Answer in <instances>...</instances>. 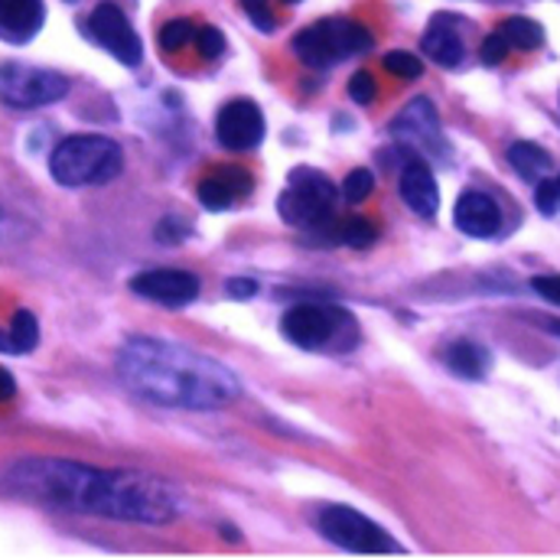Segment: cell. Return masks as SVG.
Returning <instances> with one entry per match:
<instances>
[{"instance_id":"6da1fadb","label":"cell","mask_w":560,"mask_h":560,"mask_svg":"<svg viewBox=\"0 0 560 560\" xmlns=\"http://www.w3.org/2000/svg\"><path fill=\"white\" fill-rule=\"evenodd\" d=\"M10 492L36 505L102 515L115 522L166 525L179 515V492L150 472L135 469H95L72 459L33 456L20 459L7 472Z\"/></svg>"},{"instance_id":"7a4b0ae2","label":"cell","mask_w":560,"mask_h":560,"mask_svg":"<svg viewBox=\"0 0 560 560\" xmlns=\"http://www.w3.org/2000/svg\"><path fill=\"white\" fill-rule=\"evenodd\" d=\"M118 378L140 401L179 411L229 408L242 385L232 369L179 342L138 336L118 352Z\"/></svg>"},{"instance_id":"3957f363","label":"cell","mask_w":560,"mask_h":560,"mask_svg":"<svg viewBox=\"0 0 560 560\" xmlns=\"http://www.w3.org/2000/svg\"><path fill=\"white\" fill-rule=\"evenodd\" d=\"M125 170V150L102 135H72L49 156V173L59 186H102Z\"/></svg>"},{"instance_id":"277c9868","label":"cell","mask_w":560,"mask_h":560,"mask_svg":"<svg viewBox=\"0 0 560 560\" xmlns=\"http://www.w3.org/2000/svg\"><path fill=\"white\" fill-rule=\"evenodd\" d=\"M280 332L287 342H293L303 352H346L359 342V326L352 313L329 306V303H296L293 310L283 313Z\"/></svg>"},{"instance_id":"5b68a950","label":"cell","mask_w":560,"mask_h":560,"mask_svg":"<svg viewBox=\"0 0 560 560\" xmlns=\"http://www.w3.org/2000/svg\"><path fill=\"white\" fill-rule=\"evenodd\" d=\"M375 46L369 26L342 16H326L310 23L293 36V52L310 69H332L349 56H362Z\"/></svg>"},{"instance_id":"8992f818","label":"cell","mask_w":560,"mask_h":560,"mask_svg":"<svg viewBox=\"0 0 560 560\" xmlns=\"http://www.w3.org/2000/svg\"><path fill=\"white\" fill-rule=\"evenodd\" d=\"M316 532L352 555H369V558H392V555H405L401 545L372 518H365L362 512L349 509V505H319L316 512Z\"/></svg>"},{"instance_id":"52a82bcc","label":"cell","mask_w":560,"mask_h":560,"mask_svg":"<svg viewBox=\"0 0 560 560\" xmlns=\"http://www.w3.org/2000/svg\"><path fill=\"white\" fill-rule=\"evenodd\" d=\"M280 219L293 229H313L319 232L326 222H332L336 215V186L329 183L326 173L310 170V166H296L287 176V189L278 199Z\"/></svg>"},{"instance_id":"ba28073f","label":"cell","mask_w":560,"mask_h":560,"mask_svg":"<svg viewBox=\"0 0 560 560\" xmlns=\"http://www.w3.org/2000/svg\"><path fill=\"white\" fill-rule=\"evenodd\" d=\"M69 95V79L52 69L3 66L0 69V98L10 108H43Z\"/></svg>"},{"instance_id":"9c48e42d","label":"cell","mask_w":560,"mask_h":560,"mask_svg":"<svg viewBox=\"0 0 560 560\" xmlns=\"http://www.w3.org/2000/svg\"><path fill=\"white\" fill-rule=\"evenodd\" d=\"M89 36L105 49L112 52L121 66H140L143 59V46H140L138 30L131 26L128 13L118 7V3H98L92 13H89V23H85Z\"/></svg>"},{"instance_id":"30bf717a","label":"cell","mask_w":560,"mask_h":560,"mask_svg":"<svg viewBox=\"0 0 560 560\" xmlns=\"http://www.w3.org/2000/svg\"><path fill=\"white\" fill-rule=\"evenodd\" d=\"M392 138L401 147L433 156V160H446V140H443V128H440V115L433 108L430 98H415L395 121H392Z\"/></svg>"},{"instance_id":"8fae6325","label":"cell","mask_w":560,"mask_h":560,"mask_svg":"<svg viewBox=\"0 0 560 560\" xmlns=\"http://www.w3.org/2000/svg\"><path fill=\"white\" fill-rule=\"evenodd\" d=\"M265 115L252 98H235L215 115V138L225 150H255L265 140Z\"/></svg>"},{"instance_id":"7c38bea8","label":"cell","mask_w":560,"mask_h":560,"mask_svg":"<svg viewBox=\"0 0 560 560\" xmlns=\"http://www.w3.org/2000/svg\"><path fill=\"white\" fill-rule=\"evenodd\" d=\"M131 290L160 306H189L199 296V278L179 268H150L140 271L138 278H131Z\"/></svg>"},{"instance_id":"4fadbf2b","label":"cell","mask_w":560,"mask_h":560,"mask_svg":"<svg viewBox=\"0 0 560 560\" xmlns=\"http://www.w3.org/2000/svg\"><path fill=\"white\" fill-rule=\"evenodd\" d=\"M252 189H255V179H252V173L242 170V166H215V170H209V173L199 179V186H196L199 202H202L209 212H225V209H232L235 202L248 199Z\"/></svg>"},{"instance_id":"5bb4252c","label":"cell","mask_w":560,"mask_h":560,"mask_svg":"<svg viewBox=\"0 0 560 560\" xmlns=\"http://www.w3.org/2000/svg\"><path fill=\"white\" fill-rule=\"evenodd\" d=\"M453 222L469 238H492L502 229V212L492 196H486L479 189H466V192H459V199L453 206Z\"/></svg>"},{"instance_id":"9a60e30c","label":"cell","mask_w":560,"mask_h":560,"mask_svg":"<svg viewBox=\"0 0 560 560\" xmlns=\"http://www.w3.org/2000/svg\"><path fill=\"white\" fill-rule=\"evenodd\" d=\"M46 23L43 0H0V39L23 46Z\"/></svg>"},{"instance_id":"2e32d148","label":"cell","mask_w":560,"mask_h":560,"mask_svg":"<svg viewBox=\"0 0 560 560\" xmlns=\"http://www.w3.org/2000/svg\"><path fill=\"white\" fill-rule=\"evenodd\" d=\"M401 199L408 202L411 212H418L423 219H433L436 209H440V189H436V179L430 173V166L411 156L401 170Z\"/></svg>"},{"instance_id":"e0dca14e","label":"cell","mask_w":560,"mask_h":560,"mask_svg":"<svg viewBox=\"0 0 560 560\" xmlns=\"http://www.w3.org/2000/svg\"><path fill=\"white\" fill-rule=\"evenodd\" d=\"M420 49H423L427 59H433V62L443 66V69H456V66L466 59V43H463V36L456 33V26H453L450 16H436V20L430 23V30H427L423 39H420Z\"/></svg>"},{"instance_id":"ac0fdd59","label":"cell","mask_w":560,"mask_h":560,"mask_svg":"<svg viewBox=\"0 0 560 560\" xmlns=\"http://www.w3.org/2000/svg\"><path fill=\"white\" fill-rule=\"evenodd\" d=\"M443 365L463 382H482L492 369V352L472 339H456L443 349Z\"/></svg>"},{"instance_id":"d6986e66","label":"cell","mask_w":560,"mask_h":560,"mask_svg":"<svg viewBox=\"0 0 560 560\" xmlns=\"http://www.w3.org/2000/svg\"><path fill=\"white\" fill-rule=\"evenodd\" d=\"M509 163H512V170L525 179V183H541L548 173H551V153L545 150V147H538V143H532V140H518V143H512L509 147Z\"/></svg>"},{"instance_id":"ffe728a7","label":"cell","mask_w":560,"mask_h":560,"mask_svg":"<svg viewBox=\"0 0 560 560\" xmlns=\"http://www.w3.org/2000/svg\"><path fill=\"white\" fill-rule=\"evenodd\" d=\"M323 238L332 245H349V248H369L378 235V229L365 219V215H346V219H332L323 229Z\"/></svg>"},{"instance_id":"44dd1931","label":"cell","mask_w":560,"mask_h":560,"mask_svg":"<svg viewBox=\"0 0 560 560\" xmlns=\"http://www.w3.org/2000/svg\"><path fill=\"white\" fill-rule=\"evenodd\" d=\"M499 33L509 39L512 49H522V52H532V49H538L545 43V26L535 23L532 16H509L499 26Z\"/></svg>"},{"instance_id":"7402d4cb","label":"cell","mask_w":560,"mask_h":560,"mask_svg":"<svg viewBox=\"0 0 560 560\" xmlns=\"http://www.w3.org/2000/svg\"><path fill=\"white\" fill-rule=\"evenodd\" d=\"M7 339H10V355H26L36 349L39 342V323L30 310H16L10 326H7Z\"/></svg>"},{"instance_id":"603a6c76","label":"cell","mask_w":560,"mask_h":560,"mask_svg":"<svg viewBox=\"0 0 560 560\" xmlns=\"http://www.w3.org/2000/svg\"><path fill=\"white\" fill-rule=\"evenodd\" d=\"M156 43H160L163 52H179V49H186V46L196 43V23L192 20H183V16L179 20H170V23L160 26Z\"/></svg>"},{"instance_id":"cb8c5ba5","label":"cell","mask_w":560,"mask_h":560,"mask_svg":"<svg viewBox=\"0 0 560 560\" xmlns=\"http://www.w3.org/2000/svg\"><path fill=\"white\" fill-rule=\"evenodd\" d=\"M372 189H375V176H372V170H365V166H359V170H352L349 176H346V183H342V199L346 202H352V206H359V202H365L369 196H372Z\"/></svg>"},{"instance_id":"d4e9b609","label":"cell","mask_w":560,"mask_h":560,"mask_svg":"<svg viewBox=\"0 0 560 560\" xmlns=\"http://www.w3.org/2000/svg\"><path fill=\"white\" fill-rule=\"evenodd\" d=\"M385 69L398 79H420L423 72V62H420L415 52H405V49H395L385 56Z\"/></svg>"},{"instance_id":"484cf974","label":"cell","mask_w":560,"mask_h":560,"mask_svg":"<svg viewBox=\"0 0 560 560\" xmlns=\"http://www.w3.org/2000/svg\"><path fill=\"white\" fill-rule=\"evenodd\" d=\"M192 46H196V52L202 59H219L225 52V33L219 26H202V30H196V43Z\"/></svg>"},{"instance_id":"4316f807","label":"cell","mask_w":560,"mask_h":560,"mask_svg":"<svg viewBox=\"0 0 560 560\" xmlns=\"http://www.w3.org/2000/svg\"><path fill=\"white\" fill-rule=\"evenodd\" d=\"M242 10L248 13V20L261 30V33H275L278 30V13L271 10V0H238Z\"/></svg>"},{"instance_id":"83f0119b","label":"cell","mask_w":560,"mask_h":560,"mask_svg":"<svg viewBox=\"0 0 560 560\" xmlns=\"http://www.w3.org/2000/svg\"><path fill=\"white\" fill-rule=\"evenodd\" d=\"M535 202L545 215H560V173L545 176L535 189Z\"/></svg>"},{"instance_id":"f1b7e54d","label":"cell","mask_w":560,"mask_h":560,"mask_svg":"<svg viewBox=\"0 0 560 560\" xmlns=\"http://www.w3.org/2000/svg\"><path fill=\"white\" fill-rule=\"evenodd\" d=\"M375 95H378V82H375L372 72L362 69V72H355V75L349 79V98H352L355 105H372Z\"/></svg>"},{"instance_id":"f546056e","label":"cell","mask_w":560,"mask_h":560,"mask_svg":"<svg viewBox=\"0 0 560 560\" xmlns=\"http://www.w3.org/2000/svg\"><path fill=\"white\" fill-rule=\"evenodd\" d=\"M509 39L495 30V33H489L486 39H482V62L486 66H499V62H505V56H509Z\"/></svg>"},{"instance_id":"4dcf8cb0","label":"cell","mask_w":560,"mask_h":560,"mask_svg":"<svg viewBox=\"0 0 560 560\" xmlns=\"http://www.w3.org/2000/svg\"><path fill=\"white\" fill-rule=\"evenodd\" d=\"M532 287H535V293H541L548 303L560 306V275H545V278H535L532 280Z\"/></svg>"},{"instance_id":"1f68e13d","label":"cell","mask_w":560,"mask_h":560,"mask_svg":"<svg viewBox=\"0 0 560 560\" xmlns=\"http://www.w3.org/2000/svg\"><path fill=\"white\" fill-rule=\"evenodd\" d=\"M229 293H232L235 300H252V296L258 293V283L252 278H232L229 280Z\"/></svg>"},{"instance_id":"d6a6232c","label":"cell","mask_w":560,"mask_h":560,"mask_svg":"<svg viewBox=\"0 0 560 560\" xmlns=\"http://www.w3.org/2000/svg\"><path fill=\"white\" fill-rule=\"evenodd\" d=\"M16 398V382L7 369H0V405L3 401H13Z\"/></svg>"},{"instance_id":"836d02e7","label":"cell","mask_w":560,"mask_h":560,"mask_svg":"<svg viewBox=\"0 0 560 560\" xmlns=\"http://www.w3.org/2000/svg\"><path fill=\"white\" fill-rule=\"evenodd\" d=\"M551 332H558L560 336V323H555V326H551Z\"/></svg>"},{"instance_id":"e575fe53","label":"cell","mask_w":560,"mask_h":560,"mask_svg":"<svg viewBox=\"0 0 560 560\" xmlns=\"http://www.w3.org/2000/svg\"><path fill=\"white\" fill-rule=\"evenodd\" d=\"M280 3H300V0H280Z\"/></svg>"}]
</instances>
